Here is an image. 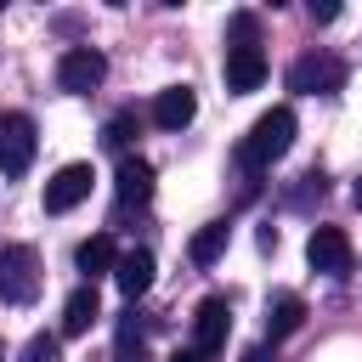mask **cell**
Listing matches in <instances>:
<instances>
[{
    "label": "cell",
    "mask_w": 362,
    "mask_h": 362,
    "mask_svg": "<svg viewBox=\"0 0 362 362\" xmlns=\"http://www.w3.org/2000/svg\"><path fill=\"white\" fill-rule=\"evenodd\" d=\"M288 147H294V113H288V107H272V113H260V119L249 124L238 158H243L249 170H266V164H277Z\"/></svg>",
    "instance_id": "6da1fadb"
},
{
    "label": "cell",
    "mask_w": 362,
    "mask_h": 362,
    "mask_svg": "<svg viewBox=\"0 0 362 362\" xmlns=\"http://www.w3.org/2000/svg\"><path fill=\"white\" fill-rule=\"evenodd\" d=\"M34 294H40V255L28 243L0 249V300L6 305H28Z\"/></svg>",
    "instance_id": "7a4b0ae2"
},
{
    "label": "cell",
    "mask_w": 362,
    "mask_h": 362,
    "mask_svg": "<svg viewBox=\"0 0 362 362\" xmlns=\"http://www.w3.org/2000/svg\"><path fill=\"white\" fill-rule=\"evenodd\" d=\"M34 147H40L34 119L28 113H0V170L6 175H23L34 164Z\"/></svg>",
    "instance_id": "3957f363"
},
{
    "label": "cell",
    "mask_w": 362,
    "mask_h": 362,
    "mask_svg": "<svg viewBox=\"0 0 362 362\" xmlns=\"http://www.w3.org/2000/svg\"><path fill=\"white\" fill-rule=\"evenodd\" d=\"M107 79V57L102 51H90V45H74V51H62V62H57V85L62 90H96Z\"/></svg>",
    "instance_id": "277c9868"
},
{
    "label": "cell",
    "mask_w": 362,
    "mask_h": 362,
    "mask_svg": "<svg viewBox=\"0 0 362 362\" xmlns=\"http://www.w3.org/2000/svg\"><path fill=\"white\" fill-rule=\"evenodd\" d=\"M288 85L294 90H305V96H334L339 85H345V62L339 57H300L294 68H288Z\"/></svg>",
    "instance_id": "5b68a950"
},
{
    "label": "cell",
    "mask_w": 362,
    "mask_h": 362,
    "mask_svg": "<svg viewBox=\"0 0 362 362\" xmlns=\"http://www.w3.org/2000/svg\"><path fill=\"white\" fill-rule=\"evenodd\" d=\"M226 334H232V305H226L221 294L198 300V311H192V351L215 356V351L226 345Z\"/></svg>",
    "instance_id": "8992f818"
},
{
    "label": "cell",
    "mask_w": 362,
    "mask_h": 362,
    "mask_svg": "<svg viewBox=\"0 0 362 362\" xmlns=\"http://www.w3.org/2000/svg\"><path fill=\"white\" fill-rule=\"evenodd\" d=\"M90 164H62L51 181H45V215H68L74 204H85L90 198Z\"/></svg>",
    "instance_id": "52a82bcc"
},
{
    "label": "cell",
    "mask_w": 362,
    "mask_h": 362,
    "mask_svg": "<svg viewBox=\"0 0 362 362\" xmlns=\"http://www.w3.org/2000/svg\"><path fill=\"white\" fill-rule=\"evenodd\" d=\"M305 260H311V272H322V277H345V272H351V238H345L339 226H317L311 243H305Z\"/></svg>",
    "instance_id": "ba28073f"
},
{
    "label": "cell",
    "mask_w": 362,
    "mask_h": 362,
    "mask_svg": "<svg viewBox=\"0 0 362 362\" xmlns=\"http://www.w3.org/2000/svg\"><path fill=\"white\" fill-rule=\"evenodd\" d=\"M266 79V51L260 45H226V90L243 96V90H260Z\"/></svg>",
    "instance_id": "9c48e42d"
},
{
    "label": "cell",
    "mask_w": 362,
    "mask_h": 362,
    "mask_svg": "<svg viewBox=\"0 0 362 362\" xmlns=\"http://www.w3.org/2000/svg\"><path fill=\"white\" fill-rule=\"evenodd\" d=\"M192 113H198V96H192V85H170V90H158V102H153V119H158V130H187V124H192Z\"/></svg>",
    "instance_id": "30bf717a"
},
{
    "label": "cell",
    "mask_w": 362,
    "mask_h": 362,
    "mask_svg": "<svg viewBox=\"0 0 362 362\" xmlns=\"http://www.w3.org/2000/svg\"><path fill=\"white\" fill-rule=\"evenodd\" d=\"M113 283H119L124 300H141V294L153 288V255H147V249H124L119 266H113Z\"/></svg>",
    "instance_id": "8fae6325"
},
{
    "label": "cell",
    "mask_w": 362,
    "mask_h": 362,
    "mask_svg": "<svg viewBox=\"0 0 362 362\" xmlns=\"http://www.w3.org/2000/svg\"><path fill=\"white\" fill-rule=\"evenodd\" d=\"M113 187H119V204H147L153 198V164L147 158H119Z\"/></svg>",
    "instance_id": "7c38bea8"
},
{
    "label": "cell",
    "mask_w": 362,
    "mask_h": 362,
    "mask_svg": "<svg viewBox=\"0 0 362 362\" xmlns=\"http://www.w3.org/2000/svg\"><path fill=\"white\" fill-rule=\"evenodd\" d=\"M102 317V300H96V283H79L62 305V334H90V322Z\"/></svg>",
    "instance_id": "4fadbf2b"
},
{
    "label": "cell",
    "mask_w": 362,
    "mask_h": 362,
    "mask_svg": "<svg viewBox=\"0 0 362 362\" xmlns=\"http://www.w3.org/2000/svg\"><path fill=\"white\" fill-rule=\"evenodd\" d=\"M300 322H305V300H300V294L283 288V294L266 300V334H272V339H288Z\"/></svg>",
    "instance_id": "5bb4252c"
},
{
    "label": "cell",
    "mask_w": 362,
    "mask_h": 362,
    "mask_svg": "<svg viewBox=\"0 0 362 362\" xmlns=\"http://www.w3.org/2000/svg\"><path fill=\"white\" fill-rule=\"evenodd\" d=\"M74 266H79L85 277H102V272H113V266H119V255H113V238H107V232L85 238V243L74 249Z\"/></svg>",
    "instance_id": "9a60e30c"
},
{
    "label": "cell",
    "mask_w": 362,
    "mask_h": 362,
    "mask_svg": "<svg viewBox=\"0 0 362 362\" xmlns=\"http://www.w3.org/2000/svg\"><path fill=\"white\" fill-rule=\"evenodd\" d=\"M221 249H226V221H209V226H198V232H192V243H187L192 266H215V260H221Z\"/></svg>",
    "instance_id": "2e32d148"
},
{
    "label": "cell",
    "mask_w": 362,
    "mask_h": 362,
    "mask_svg": "<svg viewBox=\"0 0 362 362\" xmlns=\"http://www.w3.org/2000/svg\"><path fill=\"white\" fill-rule=\"evenodd\" d=\"M130 136H136V113H113V119H107V130H102V147L124 153V147H130Z\"/></svg>",
    "instance_id": "e0dca14e"
},
{
    "label": "cell",
    "mask_w": 362,
    "mask_h": 362,
    "mask_svg": "<svg viewBox=\"0 0 362 362\" xmlns=\"http://www.w3.org/2000/svg\"><path fill=\"white\" fill-rule=\"evenodd\" d=\"M119 362H141V334H136V311L119 322Z\"/></svg>",
    "instance_id": "ac0fdd59"
},
{
    "label": "cell",
    "mask_w": 362,
    "mask_h": 362,
    "mask_svg": "<svg viewBox=\"0 0 362 362\" xmlns=\"http://www.w3.org/2000/svg\"><path fill=\"white\" fill-rule=\"evenodd\" d=\"M23 362H57V339H51V334H34V339L23 345Z\"/></svg>",
    "instance_id": "d6986e66"
},
{
    "label": "cell",
    "mask_w": 362,
    "mask_h": 362,
    "mask_svg": "<svg viewBox=\"0 0 362 362\" xmlns=\"http://www.w3.org/2000/svg\"><path fill=\"white\" fill-rule=\"evenodd\" d=\"M334 17H339L334 0H311V23H334Z\"/></svg>",
    "instance_id": "ffe728a7"
},
{
    "label": "cell",
    "mask_w": 362,
    "mask_h": 362,
    "mask_svg": "<svg viewBox=\"0 0 362 362\" xmlns=\"http://www.w3.org/2000/svg\"><path fill=\"white\" fill-rule=\"evenodd\" d=\"M238 362H272V351H266V345H249V351H243Z\"/></svg>",
    "instance_id": "44dd1931"
},
{
    "label": "cell",
    "mask_w": 362,
    "mask_h": 362,
    "mask_svg": "<svg viewBox=\"0 0 362 362\" xmlns=\"http://www.w3.org/2000/svg\"><path fill=\"white\" fill-rule=\"evenodd\" d=\"M170 362H209V356H204V351H175Z\"/></svg>",
    "instance_id": "7402d4cb"
},
{
    "label": "cell",
    "mask_w": 362,
    "mask_h": 362,
    "mask_svg": "<svg viewBox=\"0 0 362 362\" xmlns=\"http://www.w3.org/2000/svg\"><path fill=\"white\" fill-rule=\"evenodd\" d=\"M356 209H362V181H356Z\"/></svg>",
    "instance_id": "603a6c76"
}]
</instances>
